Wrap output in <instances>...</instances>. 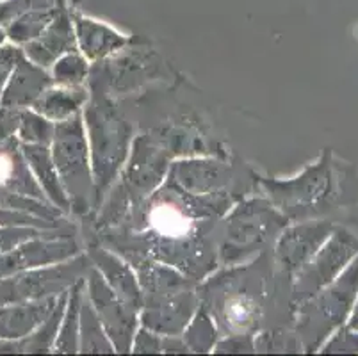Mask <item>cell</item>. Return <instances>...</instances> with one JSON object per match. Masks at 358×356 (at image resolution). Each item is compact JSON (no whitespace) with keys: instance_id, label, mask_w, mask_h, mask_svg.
Masks as SVG:
<instances>
[{"instance_id":"7a4b0ae2","label":"cell","mask_w":358,"mask_h":356,"mask_svg":"<svg viewBox=\"0 0 358 356\" xmlns=\"http://www.w3.org/2000/svg\"><path fill=\"white\" fill-rule=\"evenodd\" d=\"M77 29H79L84 47H87L90 50H106L107 47H113L116 41H120V38L115 32L109 31L103 25L91 22V20H79Z\"/></svg>"},{"instance_id":"6da1fadb","label":"cell","mask_w":358,"mask_h":356,"mask_svg":"<svg viewBox=\"0 0 358 356\" xmlns=\"http://www.w3.org/2000/svg\"><path fill=\"white\" fill-rule=\"evenodd\" d=\"M150 225L161 237L178 239L189 232L191 220L180 207L169 201H162L150 211Z\"/></svg>"},{"instance_id":"277c9868","label":"cell","mask_w":358,"mask_h":356,"mask_svg":"<svg viewBox=\"0 0 358 356\" xmlns=\"http://www.w3.org/2000/svg\"><path fill=\"white\" fill-rule=\"evenodd\" d=\"M16 175V162L13 153L0 152V187H6Z\"/></svg>"},{"instance_id":"3957f363","label":"cell","mask_w":358,"mask_h":356,"mask_svg":"<svg viewBox=\"0 0 358 356\" xmlns=\"http://www.w3.org/2000/svg\"><path fill=\"white\" fill-rule=\"evenodd\" d=\"M255 315V305L246 296H234L224 305V319L232 328L243 329L253 321Z\"/></svg>"}]
</instances>
